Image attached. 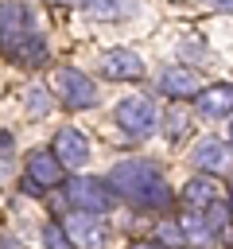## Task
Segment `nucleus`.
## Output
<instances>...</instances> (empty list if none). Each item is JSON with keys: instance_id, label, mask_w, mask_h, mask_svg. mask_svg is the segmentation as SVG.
<instances>
[{"instance_id": "obj_19", "label": "nucleus", "mask_w": 233, "mask_h": 249, "mask_svg": "<svg viewBox=\"0 0 233 249\" xmlns=\"http://www.w3.org/2000/svg\"><path fill=\"white\" fill-rule=\"evenodd\" d=\"M27 105H31V113H47V109H50L47 89H27Z\"/></svg>"}, {"instance_id": "obj_5", "label": "nucleus", "mask_w": 233, "mask_h": 249, "mask_svg": "<svg viewBox=\"0 0 233 249\" xmlns=\"http://www.w3.org/2000/svg\"><path fill=\"white\" fill-rule=\"evenodd\" d=\"M66 198H70V206H74V210L105 214V210L113 206L116 191H113L109 183H101V179H74V183L66 187Z\"/></svg>"}, {"instance_id": "obj_1", "label": "nucleus", "mask_w": 233, "mask_h": 249, "mask_svg": "<svg viewBox=\"0 0 233 249\" xmlns=\"http://www.w3.org/2000/svg\"><path fill=\"white\" fill-rule=\"evenodd\" d=\"M0 51L23 66H47V39L31 8L19 0H0Z\"/></svg>"}, {"instance_id": "obj_24", "label": "nucleus", "mask_w": 233, "mask_h": 249, "mask_svg": "<svg viewBox=\"0 0 233 249\" xmlns=\"http://www.w3.org/2000/svg\"><path fill=\"white\" fill-rule=\"evenodd\" d=\"M229 210H233V198H229Z\"/></svg>"}, {"instance_id": "obj_18", "label": "nucleus", "mask_w": 233, "mask_h": 249, "mask_svg": "<svg viewBox=\"0 0 233 249\" xmlns=\"http://www.w3.org/2000/svg\"><path fill=\"white\" fill-rule=\"evenodd\" d=\"M159 237H163L167 245H175V249L186 245V233H183V226H175V222H163V226H159Z\"/></svg>"}, {"instance_id": "obj_22", "label": "nucleus", "mask_w": 233, "mask_h": 249, "mask_svg": "<svg viewBox=\"0 0 233 249\" xmlns=\"http://www.w3.org/2000/svg\"><path fill=\"white\" fill-rule=\"evenodd\" d=\"M0 249H23V245H19L16 237H8V241H0Z\"/></svg>"}, {"instance_id": "obj_25", "label": "nucleus", "mask_w": 233, "mask_h": 249, "mask_svg": "<svg viewBox=\"0 0 233 249\" xmlns=\"http://www.w3.org/2000/svg\"><path fill=\"white\" fill-rule=\"evenodd\" d=\"M229 136H233V124H229Z\"/></svg>"}, {"instance_id": "obj_23", "label": "nucleus", "mask_w": 233, "mask_h": 249, "mask_svg": "<svg viewBox=\"0 0 233 249\" xmlns=\"http://www.w3.org/2000/svg\"><path fill=\"white\" fill-rule=\"evenodd\" d=\"M58 4H85V0H58Z\"/></svg>"}, {"instance_id": "obj_3", "label": "nucleus", "mask_w": 233, "mask_h": 249, "mask_svg": "<svg viewBox=\"0 0 233 249\" xmlns=\"http://www.w3.org/2000/svg\"><path fill=\"white\" fill-rule=\"evenodd\" d=\"M54 93L62 97L66 109H93V105H97V86H93L89 74H82L78 66L54 70Z\"/></svg>"}, {"instance_id": "obj_6", "label": "nucleus", "mask_w": 233, "mask_h": 249, "mask_svg": "<svg viewBox=\"0 0 233 249\" xmlns=\"http://www.w3.org/2000/svg\"><path fill=\"white\" fill-rule=\"evenodd\" d=\"M62 226H66L74 249H105V241H109V226L89 210H74Z\"/></svg>"}, {"instance_id": "obj_14", "label": "nucleus", "mask_w": 233, "mask_h": 249, "mask_svg": "<svg viewBox=\"0 0 233 249\" xmlns=\"http://www.w3.org/2000/svg\"><path fill=\"white\" fill-rule=\"evenodd\" d=\"M183 233H186V241H190V245L210 249V245H214V237H217V226H214V218H210V214H206V218L190 214V218H183Z\"/></svg>"}, {"instance_id": "obj_11", "label": "nucleus", "mask_w": 233, "mask_h": 249, "mask_svg": "<svg viewBox=\"0 0 233 249\" xmlns=\"http://www.w3.org/2000/svg\"><path fill=\"white\" fill-rule=\"evenodd\" d=\"M229 144L225 140H214V136H202L198 144H194V152H190V160L202 167V171H225L229 167Z\"/></svg>"}, {"instance_id": "obj_2", "label": "nucleus", "mask_w": 233, "mask_h": 249, "mask_svg": "<svg viewBox=\"0 0 233 249\" xmlns=\"http://www.w3.org/2000/svg\"><path fill=\"white\" fill-rule=\"evenodd\" d=\"M109 187L120 198H128L132 206H140V210H163L171 202V187H167L163 171L155 163H148V160H124V163H116L109 171Z\"/></svg>"}, {"instance_id": "obj_21", "label": "nucleus", "mask_w": 233, "mask_h": 249, "mask_svg": "<svg viewBox=\"0 0 233 249\" xmlns=\"http://www.w3.org/2000/svg\"><path fill=\"white\" fill-rule=\"evenodd\" d=\"M128 249H163V245H155V241H132Z\"/></svg>"}, {"instance_id": "obj_12", "label": "nucleus", "mask_w": 233, "mask_h": 249, "mask_svg": "<svg viewBox=\"0 0 233 249\" xmlns=\"http://www.w3.org/2000/svg\"><path fill=\"white\" fill-rule=\"evenodd\" d=\"M198 113L210 117V121H221V117H233V86L221 82V86H210L198 93Z\"/></svg>"}, {"instance_id": "obj_16", "label": "nucleus", "mask_w": 233, "mask_h": 249, "mask_svg": "<svg viewBox=\"0 0 233 249\" xmlns=\"http://www.w3.org/2000/svg\"><path fill=\"white\" fill-rule=\"evenodd\" d=\"M163 132H167V140H183L190 132V113L183 105H171L167 117H163Z\"/></svg>"}, {"instance_id": "obj_15", "label": "nucleus", "mask_w": 233, "mask_h": 249, "mask_svg": "<svg viewBox=\"0 0 233 249\" xmlns=\"http://www.w3.org/2000/svg\"><path fill=\"white\" fill-rule=\"evenodd\" d=\"M85 8H89V16L116 23V19H128L136 12V0H85Z\"/></svg>"}, {"instance_id": "obj_17", "label": "nucleus", "mask_w": 233, "mask_h": 249, "mask_svg": "<svg viewBox=\"0 0 233 249\" xmlns=\"http://www.w3.org/2000/svg\"><path fill=\"white\" fill-rule=\"evenodd\" d=\"M43 245H47V249H74L66 226H58V222H47V226H43Z\"/></svg>"}, {"instance_id": "obj_7", "label": "nucleus", "mask_w": 233, "mask_h": 249, "mask_svg": "<svg viewBox=\"0 0 233 249\" xmlns=\"http://www.w3.org/2000/svg\"><path fill=\"white\" fill-rule=\"evenodd\" d=\"M101 74L109 82H136L144 74V58L128 47H113V51L101 54Z\"/></svg>"}, {"instance_id": "obj_10", "label": "nucleus", "mask_w": 233, "mask_h": 249, "mask_svg": "<svg viewBox=\"0 0 233 249\" xmlns=\"http://www.w3.org/2000/svg\"><path fill=\"white\" fill-rule=\"evenodd\" d=\"M62 160L54 156V152H31L27 156V179L43 191V187H58L62 183Z\"/></svg>"}, {"instance_id": "obj_9", "label": "nucleus", "mask_w": 233, "mask_h": 249, "mask_svg": "<svg viewBox=\"0 0 233 249\" xmlns=\"http://www.w3.org/2000/svg\"><path fill=\"white\" fill-rule=\"evenodd\" d=\"M50 152L66 163V167H82L85 160H89V140H85V132H78V128H58L54 132V144H50Z\"/></svg>"}, {"instance_id": "obj_20", "label": "nucleus", "mask_w": 233, "mask_h": 249, "mask_svg": "<svg viewBox=\"0 0 233 249\" xmlns=\"http://www.w3.org/2000/svg\"><path fill=\"white\" fill-rule=\"evenodd\" d=\"M210 8H217V12H233V0H206Z\"/></svg>"}, {"instance_id": "obj_4", "label": "nucleus", "mask_w": 233, "mask_h": 249, "mask_svg": "<svg viewBox=\"0 0 233 249\" xmlns=\"http://www.w3.org/2000/svg\"><path fill=\"white\" fill-rule=\"evenodd\" d=\"M116 124H120L128 136H136V140L151 136V128H155V105H151V97H144V93L124 97V101L116 105Z\"/></svg>"}, {"instance_id": "obj_13", "label": "nucleus", "mask_w": 233, "mask_h": 249, "mask_svg": "<svg viewBox=\"0 0 233 249\" xmlns=\"http://www.w3.org/2000/svg\"><path fill=\"white\" fill-rule=\"evenodd\" d=\"M214 198H217V183H214V179H190V183L183 187V202H186L190 210H210Z\"/></svg>"}, {"instance_id": "obj_8", "label": "nucleus", "mask_w": 233, "mask_h": 249, "mask_svg": "<svg viewBox=\"0 0 233 249\" xmlns=\"http://www.w3.org/2000/svg\"><path fill=\"white\" fill-rule=\"evenodd\" d=\"M159 89H163L171 101H183V97L202 93V78H198V70H190V66H167V70L159 74Z\"/></svg>"}]
</instances>
